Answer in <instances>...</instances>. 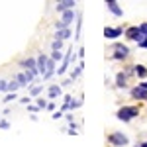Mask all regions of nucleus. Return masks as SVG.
<instances>
[{"mask_svg": "<svg viewBox=\"0 0 147 147\" xmlns=\"http://www.w3.org/2000/svg\"><path fill=\"white\" fill-rule=\"evenodd\" d=\"M0 92H8V80H0Z\"/></svg>", "mask_w": 147, "mask_h": 147, "instance_id": "24", "label": "nucleus"}, {"mask_svg": "<svg viewBox=\"0 0 147 147\" xmlns=\"http://www.w3.org/2000/svg\"><path fill=\"white\" fill-rule=\"evenodd\" d=\"M137 45H139V47H143V49H147V37H143L141 41H137Z\"/></svg>", "mask_w": 147, "mask_h": 147, "instance_id": "27", "label": "nucleus"}, {"mask_svg": "<svg viewBox=\"0 0 147 147\" xmlns=\"http://www.w3.org/2000/svg\"><path fill=\"white\" fill-rule=\"evenodd\" d=\"M139 30H141V34L147 37V22H145V24H141V26H139Z\"/></svg>", "mask_w": 147, "mask_h": 147, "instance_id": "28", "label": "nucleus"}, {"mask_svg": "<svg viewBox=\"0 0 147 147\" xmlns=\"http://www.w3.org/2000/svg\"><path fill=\"white\" fill-rule=\"evenodd\" d=\"M37 106H39V108H43V110H45V108H47V102L43 100V98H37Z\"/></svg>", "mask_w": 147, "mask_h": 147, "instance_id": "26", "label": "nucleus"}, {"mask_svg": "<svg viewBox=\"0 0 147 147\" xmlns=\"http://www.w3.org/2000/svg\"><path fill=\"white\" fill-rule=\"evenodd\" d=\"M16 98H18V94H16V92H6V96L2 98V102H4V104H10V102L16 100Z\"/></svg>", "mask_w": 147, "mask_h": 147, "instance_id": "17", "label": "nucleus"}, {"mask_svg": "<svg viewBox=\"0 0 147 147\" xmlns=\"http://www.w3.org/2000/svg\"><path fill=\"white\" fill-rule=\"evenodd\" d=\"M114 59H125V57L129 55V49L125 45H114Z\"/></svg>", "mask_w": 147, "mask_h": 147, "instance_id": "10", "label": "nucleus"}, {"mask_svg": "<svg viewBox=\"0 0 147 147\" xmlns=\"http://www.w3.org/2000/svg\"><path fill=\"white\" fill-rule=\"evenodd\" d=\"M16 79H18V82H20V86H28V84H30V79H28L26 71H24V73H18Z\"/></svg>", "mask_w": 147, "mask_h": 147, "instance_id": "15", "label": "nucleus"}, {"mask_svg": "<svg viewBox=\"0 0 147 147\" xmlns=\"http://www.w3.org/2000/svg\"><path fill=\"white\" fill-rule=\"evenodd\" d=\"M47 110H55V104L53 102H47Z\"/></svg>", "mask_w": 147, "mask_h": 147, "instance_id": "33", "label": "nucleus"}, {"mask_svg": "<svg viewBox=\"0 0 147 147\" xmlns=\"http://www.w3.org/2000/svg\"><path fill=\"white\" fill-rule=\"evenodd\" d=\"M131 96H134L136 100H147V88L143 84H139L136 88H131Z\"/></svg>", "mask_w": 147, "mask_h": 147, "instance_id": "7", "label": "nucleus"}, {"mask_svg": "<svg viewBox=\"0 0 147 147\" xmlns=\"http://www.w3.org/2000/svg\"><path fill=\"white\" fill-rule=\"evenodd\" d=\"M51 49H63V39L55 37V39H53V43H51Z\"/></svg>", "mask_w": 147, "mask_h": 147, "instance_id": "21", "label": "nucleus"}, {"mask_svg": "<svg viewBox=\"0 0 147 147\" xmlns=\"http://www.w3.org/2000/svg\"><path fill=\"white\" fill-rule=\"evenodd\" d=\"M57 2H69V4H71V6L75 8V0H57Z\"/></svg>", "mask_w": 147, "mask_h": 147, "instance_id": "34", "label": "nucleus"}, {"mask_svg": "<svg viewBox=\"0 0 147 147\" xmlns=\"http://www.w3.org/2000/svg\"><path fill=\"white\" fill-rule=\"evenodd\" d=\"M108 141H110L112 145H127V143H129V139H127L124 134H110V136H108Z\"/></svg>", "mask_w": 147, "mask_h": 147, "instance_id": "4", "label": "nucleus"}, {"mask_svg": "<svg viewBox=\"0 0 147 147\" xmlns=\"http://www.w3.org/2000/svg\"><path fill=\"white\" fill-rule=\"evenodd\" d=\"M80 106H82V100H71L69 110H75V108H80Z\"/></svg>", "mask_w": 147, "mask_h": 147, "instance_id": "23", "label": "nucleus"}, {"mask_svg": "<svg viewBox=\"0 0 147 147\" xmlns=\"http://www.w3.org/2000/svg\"><path fill=\"white\" fill-rule=\"evenodd\" d=\"M106 6H108V10L112 12L114 16H120V18L124 16V12H122V8H120V6H118L116 2H106Z\"/></svg>", "mask_w": 147, "mask_h": 147, "instance_id": "12", "label": "nucleus"}, {"mask_svg": "<svg viewBox=\"0 0 147 147\" xmlns=\"http://www.w3.org/2000/svg\"><path fill=\"white\" fill-rule=\"evenodd\" d=\"M136 75L143 79V77H147V69L143 67V65H136Z\"/></svg>", "mask_w": 147, "mask_h": 147, "instance_id": "19", "label": "nucleus"}, {"mask_svg": "<svg viewBox=\"0 0 147 147\" xmlns=\"http://www.w3.org/2000/svg\"><path fill=\"white\" fill-rule=\"evenodd\" d=\"M137 114H139V108L137 106H124V108H120L118 110V120H122V122H129V120H134Z\"/></svg>", "mask_w": 147, "mask_h": 147, "instance_id": "1", "label": "nucleus"}, {"mask_svg": "<svg viewBox=\"0 0 147 147\" xmlns=\"http://www.w3.org/2000/svg\"><path fill=\"white\" fill-rule=\"evenodd\" d=\"M20 67H24V69H32V71L35 73V77L39 75V69H37V59H32V57H28V59L20 61Z\"/></svg>", "mask_w": 147, "mask_h": 147, "instance_id": "6", "label": "nucleus"}, {"mask_svg": "<svg viewBox=\"0 0 147 147\" xmlns=\"http://www.w3.org/2000/svg\"><path fill=\"white\" fill-rule=\"evenodd\" d=\"M122 34H124L122 28H110V26L104 28V37H106V39H116V37H120Z\"/></svg>", "mask_w": 147, "mask_h": 147, "instance_id": "5", "label": "nucleus"}, {"mask_svg": "<svg viewBox=\"0 0 147 147\" xmlns=\"http://www.w3.org/2000/svg\"><path fill=\"white\" fill-rule=\"evenodd\" d=\"M55 65H57V61L53 59V57H49V59H47V69H45V73H43V80H47V79H49V77H51V75L57 71Z\"/></svg>", "mask_w": 147, "mask_h": 147, "instance_id": "9", "label": "nucleus"}, {"mask_svg": "<svg viewBox=\"0 0 147 147\" xmlns=\"http://www.w3.org/2000/svg\"><path fill=\"white\" fill-rule=\"evenodd\" d=\"M28 110H30V112H37V110H39V106H30V104H28Z\"/></svg>", "mask_w": 147, "mask_h": 147, "instance_id": "31", "label": "nucleus"}, {"mask_svg": "<svg viewBox=\"0 0 147 147\" xmlns=\"http://www.w3.org/2000/svg\"><path fill=\"white\" fill-rule=\"evenodd\" d=\"M125 79H127L125 73H118V75H116V84H118L120 88H125Z\"/></svg>", "mask_w": 147, "mask_h": 147, "instance_id": "16", "label": "nucleus"}, {"mask_svg": "<svg viewBox=\"0 0 147 147\" xmlns=\"http://www.w3.org/2000/svg\"><path fill=\"white\" fill-rule=\"evenodd\" d=\"M106 2H116V0H106Z\"/></svg>", "mask_w": 147, "mask_h": 147, "instance_id": "37", "label": "nucleus"}, {"mask_svg": "<svg viewBox=\"0 0 147 147\" xmlns=\"http://www.w3.org/2000/svg\"><path fill=\"white\" fill-rule=\"evenodd\" d=\"M8 127H10V124H8L6 120H2V122H0V129H8Z\"/></svg>", "mask_w": 147, "mask_h": 147, "instance_id": "29", "label": "nucleus"}, {"mask_svg": "<svg viewBox=\"0 0 147 147\" xmlns=\"http://www.w3.org/2000/svg\"><path fill=\"white\" fill-rule=\"evenodd\" d=\"M82 67H84V65H82V63H80L79 67L75 69V71H73V73H71V79H73V80H75V79H79V75H80V73H82Z\"/></svg>", "mask_w": 147, "mask_h": 147, "instance_id": "20", "label": "nucleus"}, {"mask_svg": "<svg viewBox=\"0 0 147 147\" xmlns=\"http://www.w3.org/2000/svg\"><path fill=\"white\" fill-rule=\"evenodd\" d=\"M30 100H32V98H28V96H24V98H20V102H22V104H30Z\"/></svg>", "mask_w": 147, "mask_h": 147, "instance_id": "32", "label": "nucleus"}, {"mask_svg": "<svg viewBox=\"0 0 147 147\" xmlns=\"http://www.w3.org/2000/svg\"><path fill=\"white\" fill-rule=\"evenodd\" d=\"M125 37H127V39H131V41H141L145 35L141 34V30H139V28L131 26V28H127V30H125Z\"/></svg>", "mask_w": 147, "mask_h": 147, "instance_id": "3", "label": "nucleus"}, {"mask_svg": "<svg viewBox=\"0 0 147 147\" xmlns=\"http://www.w3.org/2000/svg\"><path fill=\"white\" fill-rule=\"evenodd\" d=\"M47 59H49V57H45L43 53H39V55H37V69H39V73H41V75L45 73V69H47Z\"/></svg>", "mask_w": 147, "mask_h": 147, "instance_id": "11", "label": "nucleus"}, {"mask_svg": "<svg viewBox=\"0 0 147 147\" xmlns=\"http://www.w3.org/2000/svg\"><path fill=\"white\" fill-rule=\"evenodd\" d=\"M47 94H49V98H57V96H61V86H59V84H53V86H49Z\"/></svg>", "mask_w": 147, "mask_h": 147, "instance_id": "14", "label": "nucleus"}, {"mask_svg": "<svg viewBox=\"0 0 147 147\" xmlns=\"http://www.w3.org/2000/svg\"><path fill=\"white\" fill-rule=\"evenodd\" d=\"M39 92H41V86H34V88H30V94H32V96H37Z\"/></svg>", "mask_w": 147, "mask_h": 147, "instance_id": "25", "label": "nucleus"}, {"mask_svg": "<svg viewBox=\"0 0 147 147\" xmlns=\"http://www.w3.org/2000/svg\"><path fill=\"white\" fill-rule=\"evenodd\" d=\"M55 37H59V39H69L71 37V30L69 28H61V30H57V34H55Z\"/></svg>", "mask_w": 147, "mask_h": 147, "instance_id": "13", "label": "nucleus"}, {"mask_svg": "<svg viewBox=\"0 0 147 147\" xmlns=\"http://www.w3.org/2000/svg\"><path fill=\"white\" fill-rule=\"evenodd\" d=\"M141 147H147V141H143V143H141Z\"/></svg>", "mask_w": 147, "mask_h": 147, "instance_id": "35", "label": "nucleus"}, {"mask_svg": "<svg viewBox=\"0 0 147 147\" xmlns=\"http://www.w3.org/2000/svg\"><path fill=\"white\" fill-rule=\"evenodd\" d=\"M75 20V10L73 8H67L65 12H61V20L55 24L57 30H61V28H69V24Z\"/></svg>", "mask_w": 147, "mask_h": 147, "instance_id": "2", "label": "nucleus"}, {"mask_svg": "<svg viewBox=\"0 0 147 147\" xmlns=\"http://www.w3.org/2000/svg\"><path fill=\"white\" fill-rule=\"evenodd\" d=\"M141 84H143V86H145V88H147V80H145V82H141Z\"/></svg>", "mask_w": 147, "mask_h": 147, "instance_id": "36", "label": "nucleus"}, {"mask_svg": "<svg viewBox=\"0 0 147 147\" xmlns=\"http://www.w3.org/2000/svg\"><path fill=\"white\" fill-rule=\"evenodd\" d=\"M61 116H63V110H59V112H55V114H53V116H51V118H53V120H59Z\"/></svg>", "mask_w": 147, "mask_h": 147, "instance_id": "30", "label": "nucleus"}, {"mask_svg": "<svg viewBox=\"0 0 147 147\" xmlns=\"http://www.w3.org/2000/svg\"><path fill=\"white\" fill-rule=\"evenodd\" d=\"M80 26H82V20H80V14L77 16V34H75V39H79L80 35Z\"/></svg>", "mask_w": 147, "mask_h": 147, "instance_id": "22", "label": "nucleus"}, {"mask_svg": "<svg viewBox=\"0 0 147 147\" xmlns=\"http://www.w3.org/2000/svg\"><path fill=\"white\" fill-rule=\"evenodd\" d=\"M73 51H75V47H71V49H69V51H67V55L63 57V65H61V67L57 69V73H59V75H63V73L67 71L69 63H71V59H73Z\"/></svg>", "mask_w": 147, "mask_h": 147, "instance_id": "8", "label": "nucleus"}, {"mask_svg": "<svg viewBox=\"0 0 147 147\" xmlns=\"http://www.w3.org/2000/svg\"><path fill=\"white\" fill-rule=\"evenodd\" d=\"M20 88V82H18V79H14V80H10L8 82V92H16Z\"/></svg>", "mask_w": 147, "mask_h": 147, "instance_id": "18", "label": "nucleus"}]
</instances>
